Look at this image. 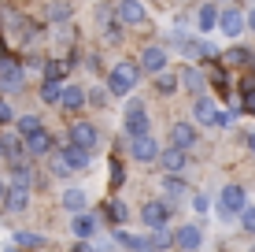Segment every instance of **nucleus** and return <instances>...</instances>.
I'll return each instance as SVG.
<instances>
[{
    "label": "nucleus",
    "mask_w": 255,
    "mask_h": 252,
    "mask_svg": "<svg viewBox=\"0 0 255 252\" xmlns=\"http://www.w3.org/2000/svg\"><path fill=\"white\" fill-rule=\"evenodd\" d=\"M137 78H140V63L133 59H119L115 71L108 74V93L111 97H129L137 89Z\"/></svg>",
    "instance_id": "nucleus-1"
},
{
    "label": "nucleus",
    "mask_w": 255,
    "mask_h": 252,
    "mask_svg": "<svg viewBox=\"0 0 255 252\" xmlns=\"http://www.w3.org/2000/svg\"><path fill=\"white\" fill-rule=\"evenodd\" d=\"M122 126H126V134H129V137L148 134V111H144V104H140L137 97L126 104V111H122Z\"/></svg>",
    "instance_id": "nucleus-2"
},
{
    "label": "nucleus",
    "mask_w": 255,
    "mask_h": 252,
    "mask_svg": "<svg viewBox=\"0 0 255 252\" xmlns=\"http://www.w3.org/2000/svg\"><path fill=\"white\" fill-rule=\"evenodd\" d=\"M218 30H222L226 37H241V33L248 30V15L237 11V7H222V11H218Z\"/></svg>",
    "instance_id": "nucleus-3"
},
{
    "label": "nucleus",
    "mask_w": 255,
    "mask_h": 252,
    "mask_svg": "<svg viewBox=\"0 0 255 252\" xmlns=\"http://www.w3.org/2000/svg\"><path fill=\"white\" fill-rule=\"evenodd\" d=\"M115 15H119L122 26H144V22H148V11H144V4H140V0H119V4H115Z\"/></svg>",
    "instance_id": "nucleus-4"
},
{
    "label": "nucleus",
    "mask_w": 255,
    "mask_h": 252,
    "mask_svg": "<svg viewBox=\"0 0 255 252\" xmlns=\"http://www.w3.org/2000/svg\"><path fill=\"white\" fill-rule=\"evenodd\" d=\"M244 208H248V204H244V189L241 186H226L222 197H218V212H222V215H241Z\"/></svg>",
    "instance_id": "nucleus-5"
},
{
    "label": "nucleus",
    "mask_w": 255,
    "mask_h": 252,
    "mask_svg": "<svg viewBox=\"0 0 255 252\" xmlns=\"http://www.w3.org/2000/svg\"><path fill=\"white\" fill-rule=\"evenodd\" d=\"M22 82H26V74H22V63L7 59V63L0 67V89H4V93H19V89H22Z\"/></svg>",
    "instance_id": "nucleus-6"
},
{
    "label": "nucleus",
    "mask_w": 255,
    "mask_h": 252,
    "mask_svg": "<svg viewBox=\"0 0 255 252\" xmlns=\"http://www.w3.org/2000/svg\"><path fill=\"white\" fill-rule=\"evenodd\" d=\"M96 141H100V134H96L93 123H74L70 126V145H78V149H96Z\"/></svg>",
    "instance_id": "nucleus-7"
},
{
    "label": "nucleus",
    "mask_w": 255,
    "mask_h": 252,
    "mask_svg": "<svg viewBox=\"0 0 255 252\" xmlns=\"http://www.w3.org/2000/svg\"><path fill=\"white\" fill-rule=\"evenodd\" d=\"M159 141H155L152 134H140V137H133V160H140V163H152V160H159Z\"/></svg>",
    "instance_id": "nucleus-8"
},
{
    "label": "nucleus",
    "mask_w": 255,
    "mask_h": 252,
    "mask_svg": "<svg viewBox=\"0 0 255 252\" xmlns=\"http://www.w3.org/2000/svg\"><path fill=\"white\" fill-rule=\"evenodd\" d=\"M140 219H144L148 227L163 230V227H166V219H170V204H159V201H148L144 208H140Z\"/></svg>",
    "instance_id": "nucleus-9"
},
{
    "label": "nucleus",
    "mask_w": 255,
    "mask_h": 252,
    "mask_svg": "<svg viewBox=\"0 0 255 252\" xmlns=\"http://www.w3.org/2000/svg\"><path fill=\"white\" fill-rule=\"evenodd\" d=\"M170 141H174V149L189 152L192 145H196V126H192V123H174L170 126Z\"/></svg>",
    "instance_id": "nucleus-10"
},
{
    "label": "nucleus",
    "mask_w": 255,
    "mask_h": 252,
    "mask_svg": "<svg viewBox=\"0 0 255 252\" xmlns=\"http://www.w3.org/2000/svg\"><path fill=\"white\" fill-rule=\"evenodd\" d=\"M140 67H144V71H152V74H163V67H166V48H163V45H148L144 56H140Z\"/></svg>",
    "instance_id": "nucleus-11"
},
{
    "label": "nucleus",
    "mask_w": 255,
    "mask_h": 252,
    "mask_svg": "<svg viewBox=\"0 0 255 252\" xmlns=\"http://www.w3.org/2000/svg\"><path fill=\"white\" fill-rule=\"evenodd\" d=\"M26 152H30V156H52V152H56V141H52L48 130H41V134H33L30 141H26Z\"/></svg>",
    "instance_id": "nucleus-12"
},
{
    "label": "nucleus",
    "mask_w": 255,
    "mask_h": 252,
    "mask_svg": "<svg viewBox=\"0 0 255 252\" xmlns=\"http://www.w3.org/2000/svg\"><path fill=\"white\" fill-rule=\"evenodd\" d=\"M0 152H4L7 160H11V163H22L26 141H22V137H15V134H4V137H0Z\"/></svg>",
    "instance_id": "nucleus-13"
},
{
    "label": "nucleus",
    "mask_w": 255,
    "mask_h": 252,
    "mask_svg": "<svg viewBox=\"0 0 255 252\" xmlns=\"http://www.w3.org/2000/svg\"><path fill=\"white\" fill-rule=\"evenodd\" d=\"M115 238H119V245H122V249H129V252H155V249H152V238H140V234H126V230H119Z\"/></svg>",
    "instance_id": "nucleus-14"
},
{
    "label": "nucleus",
    "mask_w": 255,
    "mask_h": 252,
    "mask_svg": "<svg viewBox=\"0 0 255 252\" xmlns=\"http://www.w3.org/2000/svg\"><path fill=\"white\" fill-rule=\"evenodd\" d=\"M200 241H204V234H200V227H181L178 234H174V245H178V249H185V252L200 249Z\"/></svg>",
    "instance_id": "nucleus-15"
},
{
    "label": "nucleus",
    "mask_w": 255,
    "mask_h": 252,
    "mask_svg": "<svg viewBox=\"0 0 255 252\" xmlns=\"http://www.w3.org/2000/svg\"><path fill=\"white\" fill-rule=\"evenodd\" d=\"M4 204H7V212H26V208H30V189L26 186H11L7 197H4Z\"/></svg>",
    "instance_id": "nucleus-16"
},
{
    "label": "nucleus",
    "mask_w": 255,
    "mask_h": 252,
    "mask_svg": "<svg viewBox=\"0 0 255 252\" xmlns=\"http://www.w3.org/2000/svg\"><path fill=\"white\" fill-rule=\"evenodd\" d=\"M59 160H63L70 171H82L85 163H89V152L78 149V145H67V149H59Z\"/></svg>",
    "instance_id": "nucleus-17"
},
{
    "label": "nucleus",
    "mask_w": 255,
    "mask_h": 252,
    "mask_svg": "<svg viewBox=\"0 0 255 252\" xmlns=\"http://www.w3.org/2000/svg\"><path fill=\"white\" fill-rule=\"evenodd\" d=\"M159 163H163V171H170V175H178V171H181V167H185V163H189V152H181V149H163Z\"/></svg>",
    "instance_id": "nucleus-18"
},
{
    "label": "nucleus",
    "mask_w": 255,
    "mask_h": 252,
    "mask_svg": "<svg viewBox=\"0 0 255 252\" xmlns=\"http://www.w3.org/2000/svg\"><path fill=\"white\" fill-rule=\"evenodd\" d=\"M218 11H222V7H215V4H204V7L196 11V26H200V33L218 30Z\"/></svg>",
    "instance_id": "nucleus-19"
},
{
    "label": "nucleus",
    "mask_w": 255,
    "mask_h": 252,
    "mask_svg": "<svg viewBox=\"0 0 255 252\" xmlns=\"http://www.w3.org/2000/svg\"><path fill=\"white\" fill-rule=\"evenodd\" d=\"M192 115H196V123H204V126H218V115H222V111H218L211 100H196Z\"/></svg>",
    "instance_id": "nucleus-20"
},
{
    "label": "nucleus",
    "mask_w": 255,
    "mask_h": 252,
    "mask_svg": "<svg viewBox=\"0 0 255 252\" xmlns=\"http://www.w3.org/2000/svg\"><path fill=\"white\" fill-rule=\"evenodd\" d=\"M11 186H26V189H30L33 186V182H37V171H33L30 167V163H11Z\"/></svg>",
    "instance_id": "nucleus-21"
},
{
    "label": "nucleus",
    "mask_w": 255,
    "mask_h": 252,
    "mask_svg": "<svg viewBox=\"0 0 255 252\" xmlns=\"http://www.w3.org/2000/svg\"><path fill=\"white\" fill-rule=\"evenodd\" d=\"M70 230H74V238H78V241H85V238H93V230H96V219H93V215H74Z\"/></svg>",
    "instance_id": "nucleus-22"
},
{
    "label": "nucleus",
    "mask_w": 255,
    "mask_h": 252,
    "mask_svg": "<svg viewBox=\"0 0 255 252\" xmlns=\"http://www.w3.org/2000/svg\"><path fill=\"white\" fill-rule=\"evenodd\" d=\"M63 89H67L63 82H52V78H45V82H41V100H45V104H59V100H63Z\"/></svg>",
    "instance_id": "nucleus-23"
},
{
    "label": "nucleus",
    "mask_w": 255,
    "mask_h": 252,
    "mask_svg": "<svg viewBox=\"0 0 255 252\" xmlns=\"http://www.w3.org/2000/svg\"><path fill=\"white\" fill-rule=\"evenodd\" d=\"M85 100H89V97L82 93V85H67V89H63V100H59V104H63L67 111H78Z\"/></svg>",
    "instance_id": "nucleus-24"
},
{
    "label": "nucleus",
    "mask_w": 255,
    "mask_h": 252,
    "mask_svg": "<svg viewBox=\"0 0 255 252\" xmlns=\"http://www.w3.org/2000/svg\"><path fill=\"white\" fill-rule=\"evenodd\" d=\"M178 82H181V78L170 74V71L155 74V89H159V97H170V93H178Z\"/></svg>",
    "instance_id": "nucleus-25"
},
{
    "label": "nucleus",
    "mask_w": 255,
    "mask_h": 252,
    "mask_svg": "<svg viewBox=\"0 0 255 252\" xmlns=\"http://www.w3.org/2000/svg\"><path fill=\"white\" fill-rule=\"evenodd\" d=\"M45 245V238L33 230H15V249H41Z\"/></svg>",
    "instance_id": "nucleus-26"
},
{
    "label": "nucleus",
    "mask_w": 255,
    "mask_h": 252,
    "mask_svg": "<svg viewBox=\"0 0 255 252\" xmlns=\"http://www.w3.org/2000/svg\"><path fill=\"white\" fill-rule=\"evenodd\" d=\"M222 59H226L230 67H244V63H248V59H255V56H252L248 48H241V45H237V48H230V52H226Z\"/></svg>",
    "instance_id": "nucleus-27"
},
{
    "label": "nucleus",
    "mask_w": 255,
    "mask_h": 252,
    "mask_svg": "<svg viewBox=\"0 0 255 252\" xmlns=\"http://www.w3.org/2000/svg\"><path fill=\"white\" fill-rule=\"evenodd\" d=\"M63 208H70V212L82 215V208H85V193H82V189H67V193H63Z\"/></svg>",
    "instance_id": "nucleus-28"
},
{
    "label": "nucleus",
    "mask_w": 255,
    "mask_h": 252,
    "mask_svg": "<svg viewBox=\"0 0 255 252\" xmlns=\"http://www.w3.org/2000/svg\"><path fill=\"white\" fill-rule=\"evenodd\" d=\"M19 134L30 141L33 134H41V119H37V115H22V119H19Z\"/></svg>",
    "instance_id": "nucleus-29"
},
{
    "label": "nucleus",
    "mask_w": 255,
    "mask_h": 252,
    "mask_svg": "<svg viewBox=\"0 0 255 252\" xmlns=\"http://www.w3.org/2000/svg\"><path fill=\"white\" fill-rule=\"evenodd\" d=\"M181 82H185V85H189V89H192V93H204V85H207V78H204V74H200V71H192V67H189V71H185V74H181Z\"/></svg>",
    "instance_id": "nucleus-30"
},
{
    "label": "nucleus",
    "mask_w": 255,
    "mask_h": 252,
    "mask_svg": "<svg viewBox=\"0 0 255 252\" xmlns=\"http://www.w3.org/2000/svg\"><path fill=\"white\" fill-rule=\"evenodd\" d=\"M70 63H74V59H67V63H63V59L48 63V67H45V78H52V82H63V74H67V67H70Z\"/></svg>",
    "instance_id": "nucleus-31"
},
{
    "label": "nucleus",
    "mask_w": 255,
    "mask_h": 252,
    "mask_svg": "<svg viewBox=\"0 0 255 252\" xmlns=\"http://www.w3.org/2000/svg\"><path fill=\"white\" fill-rule=\"evenodd\" d=\"M185 52H189V56H207V59H215V56H218V52L211 48L207 41H189V45H185Z\"/></svg>",
    "instance_id": "nucleus-32"
},
{
    "label": "nucleus",
    "mask_w": 255,
    "mask_h": 252,
    "mask_svg": "<svg viewBox=\"0 0 255 252\" xmlns=\"http://www.w3.org/2000/svg\"><path fill=\"white\" fill-rule=\"evenodd\" d=\"M170 245H174V234L166 230V227L152 234V249H170Z\"/></svg>",
    "instance_id": "nucleus-33"
},
{
    "label": "nucleus",
    "mask_w": 255,
    "mask_h": 252,
    "mask_svg": "<svg viewBox=\"0 0 255 252\" xmlns=\"http://www.w3.org/2000/svg\"><path fill=\"white\" fill-rule=\"evenodd\" d=\"M163 189H166V197H185L189 193L185 182H178V178H163Z\"/></svg>",
    "instance_id": "nucleus-34"
},
{
    "label": "nucleus",
    "mask_w": 255,
    "mask_h": 252,
    "mask_svg": "<svg viewBox=\"0 0 255 252\" xmlns=\"http://www.w3.org/2000/svg\"><path fill=\"white\" fill-rule=\"evenodd\" d=\"M108 215H111L115 223H126L129 212H126V204H122V201H111V204H108Z\"/></svg>",
    "instance_id": "nucleus-35"
},
{
    "label": "nucleus",
    "mask_w": 255,
    "mask_h": 252,
    "mask_svg": "<svg viewBox=\"0 0 255 252\" xmlns=\"http://www.w3.org/2000/svg\"><path fill=\"white\" fill-rule=\"evenodd\" d=\"M241 227L248 234H255V208H244V212H241Z\"/></svg>",
    "instance_id": "nucleus-36"
},
{
    "label": "nucleus",
    "mask_w": 255,
    "mask_h": 252,
    "mask_svg": "<svg viewBox=\"0 0 255 252\" xmlns=\"http://www.w3.org/2000/svg\"><path fill=\"white\" fill-rule=\"evenodd\" d=\"M7 123H15V111L7 100H0V126H7Z\"/></svg>",
    "instance_id": "nucleus-37"
},
{
    "label": "nucleus",
    "mask_w": 255,
    "mask_h": 252,
    "mask_svg": "<svg viewBox=\"0 0 255 252\" xmlns=\"http://www.w3.org/2000/svg\"><path fill=\"white\" fill-rule=\"evenodd\" d=\"M122 182H126V178H122V163L111 160V186H122Z\"/></svg>",
    "instance_id": "nucleus-38"
},
{
    "label": "nucleus",
    "mask_w": 255,
    "mask_h": 252,
    "mask_svg": "<svg viewBox=\"0 0 255 252\" xmlns=\"http://www.w3.org/2000/svg\"><path fill=\"white\" fill-rule=\"evenodd\" d=\"M67 11H70L67 4H52V7H48V15H52V19H67Z\"/></svg>",
    "instance_id": "nucleus-39"
},
{
    "label": "nucleus",
    "mask_w": 255,
    "mask_h": 252,
    "mask_svg": "<svg viewBox=\"0 0 255 252\" xmlns=\"http://www.w3.org/2000/svg\"><path fill=\"white\" fill-rule=\"evenodd\" d=\"M244 108L255 115V89H244Z\"/></svg>",
    "instance_id": "nucleus-40"
},
{
    "label": "nucleus",
    "mask_w": 255,
    "mask_h": 252,
    "mask_svg": "<svg viewBox=\"0 0 255 252\" xmlns=\"http://www.w3.org/2000/svg\"><path fill=\"white\" fill-rule=\"evenodd\" d=\"M192 204H196V212H207V197H204V193L192 197Z\"/></svg>",
    "instance_id": "nucleus-41"
},
{
    "label": "nucleus",
    "mask_w": 255,
    "mask_h": 252,
    "mask_svg": "<svg viewBox=\"0 0 255 252\" xmlns=\"http://www.w3.org/2000/svg\"><path fill=\"white\" fill-rule=\"evenodd\" d=\"M248 30L255 33V7H252V11H248Z\"/></svg>",
    "instance_id": "nucleus-42"
},
{
    "label": "nucleus",
    "mask_w": 255,
    "mask_h": 252,
    "mask_svg": "<svg viewBox=\"0 0 255 252\" xmlns=\"http://www.w3.org/2000/svg\"><path fill=\"white\" fill-rule=\"evenodd\" d=\"M74 252H93V249L85 245V241H78V245H74Z\"/></svg>",
    "instance_id": "nucleus-43"
},
{
    "label": "nucleus",
    "mask_w": 255,
    "mask_h": 252,
    "mask_svg": "<svg viewBox=\"0 0 255 252\" xmlns=\"http://www.w3.org/2000/svg\"><path fill=\"white\" fill-rule=\"evenodd\" d=\"M7 63V52H4V41H0V67Z\"/></svg>",
    "instance_id": "nucleus-44"
},
{
    "label": "nucleus",
    "mask_w": 255,
    "mask_h": 252,
    "mask_svg": "<svg viewBox=\"0 0 255 252\" xmlns=\"http://www.w3.org/2000/svg\"><path fill=\"white\" fill-rule=\"evenodd\" d=\"M248 149H252V156H255V130L248 134Z\"/></svg>",
    "instance_id": "nucleus-45"
},
{
    "label": "nucleus",
    "mask_w": 255,
    "mask_h": 252,
    "mask_svg": "<svg viewBox=\"0 0 255 252\" xmlns=\"http://www.w3.org/2000/svg\"><path fill=\"white\" fill-rule=\"evenodd\" d=\"M4 252H22V249H15V245H11V249H4Z\"/></svg>",
    "instance_id": "nucleus-46"
},
{
    "label": "nucleus",
    "mask_w": 255,
    "mask_h": 252,
    "mask_svg": "<svg viewBox=\"0 0 255 252\" xmlns=\"http://www.w3.org/2000/svg\"><path fill=\"white\" fill-rule=\"evenodd\" d=\"M0 197H7V193H4V189H0Z\"/></svg>",
    "instance_id": "nucleus-47"
},
{
    "label": "nucleus",
    "mask_w": 255,
    "mask_h": 252,
    "mask_svg": "<svg viewBox=\"0 0 255 252\" xmlns=\"http://www.w3.org/2000/svg\"><path fill=\"white\" fill-rule=\"evenodd\" d=\"M252 252H255V249H252Z\"/></svg>",
    "instance_id": "nucleus-48"
}]
</instances>
